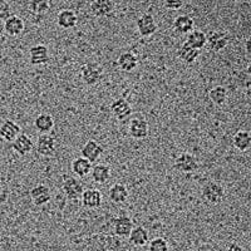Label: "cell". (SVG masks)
I'll return each mask as SVG.
<instances>
[{
    "label": "cell",
    "mask_w": 251,
    "mask_h": 251,
    "mask_svg": "<svg viewBox=\"0 0 251 251\" xmlns=\"http://www.w3.org/2000/svg\"><path fill=\"white\" fill-rule=\"evenodd\" d=\"M103 152H104V149L102 147V145H100L97 141L89 140L87 141L86 145L83 146V149L80 150V156L84 157L91 163H93L100 160V157L102 156Z\"/></svg>",
    "instance_id": "10"
},
{
    "label": "cell",
    "mask_w": 251,
    "mask_h": 251,
    "mask_svg": "<svg viewBox=\"0 0 251 251\" xmlns=\"http://www.w3.org/2000/svg\"><path fill=\"white\" fill-rule=\"evenodd\" d=\"M108 197L113 203H123L128 199V190L122 183H114L109 188Z\"/></svg>",
    "instance_id": "24"
},
{
    "label": "cell",
    "mask_w": 251,
    "mask_h": 251,
    "mask_svg": "<svg viewBox=\"0 0 251 251\" xmlns=\"http://www.w3.org/2000/svg\"><path fill=\"white\" fill-rule=\"evenodd\" d=\"M29 62L31 66H44L49 62V49L44 44H35L29 50Z\"/></svg>",
    "instance_id": "9"
},
{
    "label": "cell",
    "mask_w": 251,
    "mask_h": 251,
    "mask_svg": "<svg viewBox=\"0 0 251 251\" xmlns=\"http://www.w3.org/2000/svg\"><path fill=\"white\" fill-rule=\"evenodd\" d=\"M54 118L48 113L39 114L34 121V127L40 134H47L54 128Z\"/></svg>",
    "instance_id": "20"
},
{
    "label": "cell",
    "mask_w": 251,
    "mask_h": 251,
    "mask_svg": "<svg viewBox=\"0 0 251 251\" xmlns=\"http://www.w3.org/2000/svg\"><path fill=\"white\" fill-rule=\"evenodd\" d=\"M12 149L18 156H26L34 149V142L28 134L20 133L12 142Z\"/></svg>",
    "instance_id": "11"
},
{
    "label": "cell",
    "mask_w": 251,
    "mask_h": 251,
    "mask_svg": "<svg viewBox=\"0 0 251 251\" xmlns=\"http://www.w3.org/2000/svg\"><path fill=\"white\" fill-rule=\"evenodd\" d=\"M137 30L142 37H151L157 31V23L153 15L143 14L137 20Z\"/></svg>",
    "instance_id": "13"
},
{
    "label": "cell",
    "mask_w": 251,
    "mask_h": 251,
    "mask_svg": "<svg viewBox=\"0 0 251 251\" xmlns=\"http://www.w3.org/2000/svg\"><path fill=\"white\" fill-rule=\"evenodd\" d=\"M174 166L177 171L182 172V174H191L199 169V162L192 153L182 152L176 157Z\"/></svg>",
    "instance_id": "5"
},
{
    "label": "cell",
    "mask_w": 251,
    "mask_h": 251,
    "mask_svg": "<svg viewBox=\"0 0 251 251\" xmlns=\"http://www.w3.org/2000/svg\"><path fill=\"white\" fill-rule=\"evenodd\" d=\"M149 231L143 226H136V227L132 228L131 234L128 236L129 243L133 246H137V248L145 246L146 244L149 243Z\"/></svg>",
    "instance_id": "22"
},
{
    "label": "cell",
    "mask_w": 251,
    "mask_h": 251,
    "mask_svg": "<svg viewBox=\"0 0 251 251\" xmlns=\"http://www.w3.org/2000/svg\"><path fill=\"white\" fill-rule=\"evenodd\" d=\"M227 89L223 86L214 87L211 91L208 92V97L211 100V102L216 106H224L227 100Z\"/></svg>",
    "instance_id": "30"
},
{
    "label": "cell",
    "mask_w": 251,
    "mask_h": 251,
    "mask_svg": "<svg viewBox=\"0 0 251 251\" xmlns=\"http://www.w3.org/2000/svg\"><path fill=\"white\" fill-rule=\"evenodd\" d=\"M62 190L69 200H79L82 197L83 191H84V187H83V183L78 178L64 175L63 176Z\"/></svg>",
    "instance_id": "1"
},
{
    "label": "cell",
    "mask_w": 251,
    "mask_h": 251,
    "mask_svg": "<svg viewBox=\"0 0 251 251\" xmlns=\"http://www.w3.org/2000/svg\"><path fill=\"white\" fill-rule=\"evenodd\" d=\"M128 133L134 140H143L149 136L150 133V125L145 118H133L129 122Z\"/></svg>",
    "instance_id": "8"
},
{
    "label": "cell",
    "mask_w": 251,
    "mask_h": 251,
    "mask_svg": "<svg viewBox=\"0 0 251 251\" xmlns=\"http://www.w3.org/2000/svg\"><path fill=\"white\" fill-rule=\"evenodd\" d=\"M234 146L235 149L240 152H246L250 150L251 146V136L248 131H237L234 136Z\"/></svg>",
    "instance_id": "28"
},
{
    "label": "cell",
    "mask_w": 251,
    "mask_h": 251,
    "mask_svg": "<svg viewBox=\"0 0 251 251\" xmlns=\"http://www.w3.org/2000/svg\"><path fill=\"white\" fill-rule=\"evenodd\" d=\"M92 163L84 157H77L72 162V172L78 177H86L91 174Z\"/></svg>",
    "instance_id": "26"
},
{
    "label": "cell",
    "mask_w": 251,
    "mask_h": 251,
    "mask_svg": "<svg viewBox=\"0 0 251 251\" xmlns=\"http://www.w3.org/2000/svg\"><path fill=\"white\" fill-rule=\"evenodd\" d=\"M0 182H1V178H0Z\"/></svg>",
    "instance_id": "39"
},
{
    "label": "cell",
    "mask_w": 251,
    "mask_h": 251,
    "mask_svg": "<svg viewBox=\"0 0 251 251\" xmlns=\"http://www.w3.org/2000/svg\"><path fill=\"white\" fill-rule=\"evenodd\" d=\"M206 40H207V35H206L203 31L192 30L191 33H188L187 37H186L185 43L187 44V46L192 47V48L201 50V49L206 47Z\"/></svg>",
    "instance_id": "27"
},
{
    "label": "cell",
    "mask_w": 251,
    "mask_h": 251,
    "mask_svg": "<svg viewBox=\"0 0 251 251\" xmlns=\"http://www.w3.org/2000/svg\"><path fill=\"white\" fill-rule=\"evenodd\" d=\"M117 66L121 71L132 72L133 69L137 68L138 59L133 53H131V51H126V53H122V54L118 57Z\"/></svg>",
    "instance_id": "23"
},
{
    "label": "cell",
    "mask_w": 251,
    "mask_h": 251,
    "mask_svg": "<svg viewBox=\"0 0 251 251\" xmlns=\"http://www.w3.org/2000/svg\"><path fill=\"white\" fill-rule=\"evenodd\" d=\"M111 224L112 228H113V232L118 237H128L132 231V228L134 227L133 221L128 216H125V215L113 217Z\"/></svg>",
    "instance_id": "7"
},
{
    "label": "cell",
    "mask_w": 251,
    "mask_h": 251,
    "mask_svg": "<svg viewBox=\"0 0 251 251\" xmlns=\"http://www.w3.org/2000/svg\"><path fill=\"white\" fill-rule=\"evenodd\" d=\"M228 42H230V35H228V33L223 30L211 31L207 35L206 47L212 53H219V51L224 50L228 46Z\"/></svg>",
    "instance_id": "3"
},
{
    "label": "cell",
    "mask_w": 251,
    "mask_h": 251,
    "mask_svg": "<svg viewBox=\"0 0 251 251\" xmlns=\"http://www.w3.org/2000/svg\"><path fill=\"white\" fill-rule=\"evenodd\" d=\"M103 77V69L96 63H86L80 68V78L86 86H96Z\"/></svg>",
    "instance_id": "2"
},
{
    "label": "cell",
    "mask_w": 251,
    "mask_h": 251,
    "mask_svg": "<svg viewBox=\"0 0 251 251\" xmlns=\"http://www.w3.org/2000/svg\"><path fill=\"white\" fill-rule=\"evenodd\" d=\"M225 251H246V250H245V248H243V246L239 245V244L231 243L226 246Z\"/></svg>",
    "instance_id": "35"
},
{
    "label": "cell",
    "mask_w": 251,
    "mask_h": 251,
    "mask_svg": "<svg viewBox=\"0 0 251 251\" xmlns=\"http://www.w3.org/2000/svg\"><path fill=\"white\" fill-rule=\"evenodd\" d=\"M225 197V188L217 182H207L202 188V199L210 205H217Z\"/></svg>",
    "instance_id": "4"
},
{
    "label": "cell",
    "mask_w": 251,
    "mask_h": 251,
    "mask_svg": "<svg viewBox=\"0 0 251 251\" xmlns=\"http://www.w3.org/2000/svg\"><path fill=\"white\" fill-rule=\"evenodd\" d=\"M50 9V0H30L29 1V10L31 14L43 15Z\"/></svg>",
    "instance_id": "31"
},
{
    "label": "cell",
    "mask_w": 251,
    "mask_h": 251,
    "mask_svg": "<svg viewBox=\"0 0 251 251\" xmlns=\"http://www.w3.org/2000/svg\"><path fill=\"white\" fill-rule=\"evenodd\" d=\"M201 50H199V49H195L192 48V47L187 46L186 43L182 44V47H181L180 49H178V58H180L182 62L187 63V64H191V63H194L195 60L199 58V55H200Z\"/></svg>",
    "instance_id": "29"
},
{
    "label": "cell",
    "mask_w": 251,
    "mask_h": 251,
    "mask_svg": "<svg viewBox=\"0 0 251 251\" xmlns=\"http://www.w3.org/2000/svg\"><path fill=\"white\" fill-rule=\"evenodd\" d=\"M20 134V127L12 120H5L0 126V138L5 142H13Z\"/></svg>",
    "instance_id": "16"
},
{
    "label": "cell",
    "mask_w": 251,
    "mask_h": 251,
    "mask_svg": "<svg viewBox=\"0 0 251 251\" xmlns=\"http://www.w3.org/2000/svg\"><path fill=\"white\" fill-rule=\"evenodd\" d=\"M231 1H235V3H236V1H240V0H231Z\"/></svg>",
    "instance_id": "38"
},
{
    "label": "cell",
    "mask_w": 251,
    "mask_h": 251,
    "mask_svg": "<svg viewBox=\"0 0 251 251\" xmlns=\"http://www.w3.org/2000/svg\"><path fill=\"white\" fill-rule=\"evenodd\" d=\"M82 203L86 208L89 210H94V208L100 207L103 201V197L100 191L96 190V188H87L82 194Z\"/></svg>",
    "instance_id": "14"
},
{
    "label": "cell",
    "mask_w": 251,
    "mask_h": 251,
    "mask_svg": "<svg viewBox=\"0 0 251 251\" xmlns=\"http://www.w3.org/2000/svg\"><path fill=\"white\" fill-rule=\"evenodd\" d=\"M246 49H248V54H250V39L246 40Z\"/></svg>",
    "instance_id": "36"
},
{
    "label": "cell",
    "mask_w": 251,
    "mask_h": 251,
    "mask_svg": "<svg viewBox=\"0 0 251 251\" xmlns=\"http://www.w3.org/2000/svg\"><path fill=\"white\" fill-rule=\"evenodd\" d=\"M78 23V17L75 10L72 9H63L57 15V25L62 29L75 28Z\"/></svg>",
    "instance_id": "18"
},
{
    "label": "cell",
    "mask_w": 251,
    "mask_h": 251,
    "mask_svg": "<svg viewBox=\"0 0 251 251\" xmlns=\"http://www.w3.org/2000/svg\"><path fill=\"white\" fill-rule=\"evenodd\" d=\"M12 15V8L9 5L8 1L0 0V20H5Z\"/></svg>",
    "instance_id": "33"
},
{
    "label": "cell",
    "mask_w": 251,
    "mask_h": 251,
    "mask_svg": "<svg viewBox=\"0 0 251 251\" xmlns=\"http://www.w3.org/2000/svg\"><path fill=\"white\" fill-rule=\"evenodd\" d=\"M169 241L165 237H154L149 244V251H169Z\"/></svg>",
    "instance_id": "32"
},
{
    "label": "cell",
    "mask_w": 251,
    "mask_h": 251,
    "mask_svg": "<svg viewBox=\"0 0 251 251\" xmlns=\"http://www.w3.org/2000/svg\"><path fill=\"white\" fill-rule=\"evenodd\" d=\"M89 3H94V1H100V0H88Z\"/></svg>",
    "instance_id": "37"
},
{
    "label": "cell",
    "mask_w": 251,
    "mask_h": 251,
    "mask_svg": "<svg viewBox=\"0 0 251 251\" xmlns=\"http://www.w3.org/2000/svg\"><path fill=\"white\" fill-rule=\"evenodd\" d=\"M35 151L43 157H51L57 151L55 138L49 133L40 134L35 143Z\"/></svg>",
    "instance_id": "6"
},
{
    "label": "cell",
    "mask_w": 251,
    "mask_h": 251,
    "mask_svg": "<svg viewBox=\"0 0 251 251\" xmlns=\"http://www.w3.org/2000/svg\"><path fill=\"white\" fill-rule=\"evenodd\" d=\"M30 197L35 206L47 205L51 199L50 188L43 183H39L30 190Z\"/></svg>",
    "instance_id": "12"
},
{
    "label": "cell",
    "mask_w": 251,
    "mask_h": 251,
    "mask_svg": "<svg viewBox=\"0 0 251 251\" xmlns=\"http://www.w3.org/2000/svg\"><path fill=\"white\" fill-rule=\"evenodd\" d=\"M114 4L112 0H100V1H94L91 3V12L93 15L98 18L107 17L113 12Z\"/></svg>",
    "instance_id": "25"
},
{
    "label": "cell",
    "mask_w": 251,
    "mask_h": 251,
    "mask_svg": "<svg viewBox=\"0 0 251 251\" xmlns=\"http://www.w3.org/2000/svg\"><path fill=\"white\" fill-rule=\"evenodd\" d=\"M174 30L177 34L187 35L188 33L195 30V20L190 15H178L174 20Z\"/></svg>",
    "instance_id": "19"
},
{
    "label": "cell",
    "mask_w": 251,
    "mask_h": 251,
    "mask_svg": "<svg viewBox=\"0 0 251 251\" xmlns=\"http://www.w3.org/2000/svg\"><path fill=\"white\" fill-rule=\"evenodd\" d=\"M111 111L118 121H123L132 114V106L125 98H118L114 102H112Z\"/></svg>",
    "instance_id": "17"
},
{
    "label": "cell",
    "mask_w": 251,
    "mask_h": 251,
    "mask_svg": "<svg viewBox=\"0 0 251 251\" xmlns=\"http://www.w3.org/2000/svg\"><path fill=\"white\" fill-rule=\"evenodd\" d=\"M25 29V23L18 15H10L8 19L4 20V31L10 37H18Z\"/></svg>",
    "instance_id": "15"
},
{
    "label": "cell",
    "mask_w": 251,
    "mask_h": 251,
    "mask_svg": "<svg viewBox=\"0 0 251 251\" xmlns=\"http://www.w3.org/2000/svg\"><path fill=\"white\" fill-rule=\"evenodd\" d=\"M91 176L93 182L106 183L111 178V167L107 165H103V163L92 166Z\"/></svg>",
    "instance_id": "21"
},
{
    "label": "cell",
    "mask_w": 251,
    "mask_h": 251,
    "mask_svg": "<svg viewBox=\"0 0 251 251\" xmlns=\"http://www.w3.org/2000/svg\"><path fill=\"white\" fill-rule=\"evenodd\" d=\"M185 4V0H163V5L169 10H178Z\"/></svg>",
    "instance_id": "34"
}]
</instances>
